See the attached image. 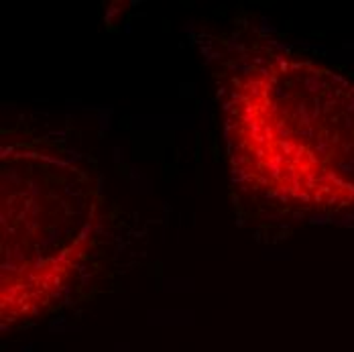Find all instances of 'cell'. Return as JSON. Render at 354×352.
Here are the masks:
<instances>
[{
	"mask_svg": "<svg viewBox=\"0 0 354 352\" xmlns=\"http://www.w3.org/2000/svg\"><path fill=\"white\" fill-rule=\"evenodd\" d=\"M222 118L234 181L304 214L354 212V82L285 49L226 75Z\"/></svg>",
	"mask_w": 354,
	"mask_h": 352,
	"instance_id": "cell-1",
	"label": "cell"
},
{
	"mask_svg": "<svg viewBox=\"0 0 354 352\" xmlns=\"http://www.w3.org/2000/svg\"><path fill=\"white\" fill-rule=\"evenodd\" d=\"M0 326L53 312L94 252L100 194L68 151L12 139L0 151Z\"/></svg>",
	"mask_w": 354,
	"mask_h": 352,
	"instance_id": "cell-2",
	"label": "cell"
}]
</instances>
